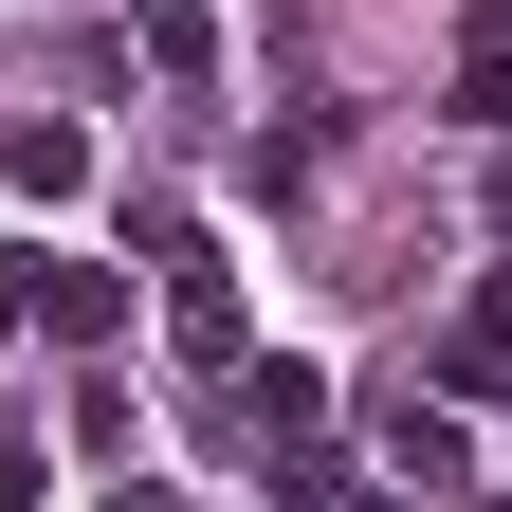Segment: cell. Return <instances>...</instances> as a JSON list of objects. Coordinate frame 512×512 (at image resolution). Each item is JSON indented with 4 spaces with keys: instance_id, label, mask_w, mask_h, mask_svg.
Returning <instances> with one entry per match:
<instances>
[{
    "instance_id": "7",
    "label": "cell",
    "mask_w": 512,
    "mask_h": 512,
    "mask_svg": "<svg viewBox=\"0 0 512 512\" xmlns=\"http://www.w3.org/2000/svg\"><path fill=\"white\" fill-rule=\"evenodd\" d=\"M458 110H476V128H512V0L458 37Z\"/></svg>"
},
{
    "instance_id": "2",
    "label": "cell",
    "mask_w": 512,
    "mask_h": 512,
    "mask_svg": "<svg viewBox=\"0 0 512 512\" xmlns=\"http://www.w3.org/2000/svg\"><path fill=\"white\" fill-rule=\"evenodd\" d=\"M238 439H256L275 476H330V384H311L293 348H275V366H238Z\"/></svg>"
},
{
    "instance_id": "3",
    "label": "cell",
    "mask_w": 512,
    "mask_h": 512,
    "mask_svg": "<svg viewBox=\"0 0 512 512\" xmlns=\"http://www.w3.org/2000/svg\"><path fill=\"white\" fill-rule=\"evenodd\" d=\"M128 55H147V74H220V19L202 0H128Z\"/></svg>"
},
{
    "instance_id": "8",
    "label": "cell",
    "mask_w": 512,
    "mask_h": 512,
    "mask_svg": "<svg viewBox=\"0 0 512 512\" xmlns=\"http://www.w3.org/2000/svg\"><path fill=\"white\" fill-rule=\"evenodd\" d=\"M0 512H37V458H19V439H0Z\"/></svg>"
},
{
    "instance_id": "1",
    "label": "cell",
    "mask_w": 512,
    "mask_h": 512,
    "mask_svg": "<svg viewBox=\"0 0 512 512\" xmlns=\"http://www.w3.org/2000/svg\"><path fill=\"white\" fill-rule=\"evenodd\" d=\"M0 311H19V330H55V348H110V330H128V275H110V256L19 238V256H0Z\"/></svg>"
},
{
    "instance_id": "6",
    "label": "cell",
    "mask_w": 512,
    "mask_h": 512,
    "mask_svg": "<svg viewBox=\"0 0 512 512\" xmlns=\"http://www.w3.org/2000/svg\"><path fill=\"white\" fill-rule=\"evenodd\" d=\"M0 165H19V202H74V183H92V128H55V110H37Z\"/></svg>"
},
{
    "instance_id": "4",
    "label": "cell",
    "mask_w": 512,
    "mask_h": 512,
    "mask_svg": "<svg viewBox=\"0 0 512 512\" xmlns=\"http://www.w3.org/2000/svg\"><path fill=\"white\" fill-rule=\"evenodd\" d=\"M384 458H403L421 494H458V476H476V439H458V421H439V403H384Z\"/></svg>"
},
{
    "instance_id": "5",
    "label": "cell",
    "mask_w": 512,
    "mask_h": 512,
    "mask_svg": "<svg viewBox=\"0 0 512 512\" xmlns=\"http://www.w3.org/2000/svg\"><path fill=\"white\" fill-rule=\"evenodd\" d=\"M439 384H458V403H494V384H512V293H476V311H458V348H439Z\"/></svg>"
}]
</instances>
